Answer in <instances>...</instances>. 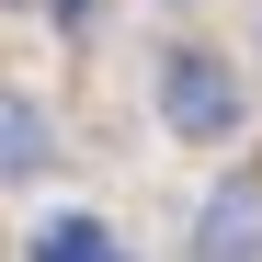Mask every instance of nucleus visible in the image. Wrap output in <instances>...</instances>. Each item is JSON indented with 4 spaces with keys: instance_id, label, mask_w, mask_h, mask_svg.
<instances>
[{
    "instance_id": "1",
    "label": "nucleus",
    "mask_w": 262,
    "mask_h": 262,
    "mask_svg": "<svg viewBox=\"0 0 262 262\" xmlns=\"http://www.w3.org/2000/svg\"><path fill=\"white\" fill-rule=\"evenodd\" d=\"M160 114L183 125V137H228L239 125V69L228 57H171L160 69Z\"/></svg>"
},
{
    "instance_id": "2",
    "label": "nucleus",
    "mask_w": 262,
    "mask_h": 262,
    "mask_svg": "<svg viewBox=\"0 0 262 262\" xmlns=\"http://www.w3.org/2000/svg\"><path fill=\"white\" fill-rule=\"evenodd\" d=\"M194 262H262V171L216 183V205H205V239H194Z\"/></svg>"
},
{
    "instance_id": "3",
    "label": "nucleus",
    "mask_w": 262,
    "mask_h": 262,
    "mask_svg": "<svg viewBox=\"0 0 262 262\" xmlns=\"http://www.w3.org/2000/svg\"><path fill=\"white\" fill-rule=\"evenodd\" d=\"M34 160H46V114L0 92V171H34Z\"/></svg>"
},
{
    "instance_id": "4",
    "label": "nucleus",
    "mask_w": 262,
    "mask_h": 262,
    "mask_svg": "<svg viewBox=\"0 0 262 262\" xmlns=\"http://www.w3.org/2000/svg\"><path fill=\"white\" fill-rule=\"evenodd\" d=\"M46 262H114V251H103L92 216H57V228H46Z\"/></svg>"
}]
</instances>
